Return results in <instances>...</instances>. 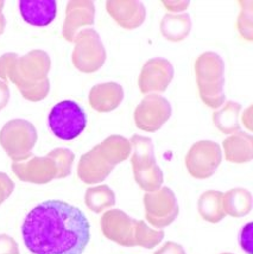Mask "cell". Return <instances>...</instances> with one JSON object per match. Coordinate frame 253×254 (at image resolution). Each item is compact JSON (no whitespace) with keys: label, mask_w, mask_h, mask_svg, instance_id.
Returning <instances> with one entry per match:
<instances>
[{"label":"cell","mask_w":253,"mask_h":254,"mask_svg":"<svg viewBox=\"0 0 253 254\" xmlns=\"http://www.w3.org/2000/svg\"><path fill=\"white\" fill-rule=\"evenodd\" d=\"M22 235L32 254H82L90 240V225L77 207L49 199L26 215Z\"/></svg>","instance_id":"1"},{"label":"cell","mask_w":253,"mask_h":254,"mask_svg":"<svg viewBox=\"0 0 253 254\" xmlns=\"http://www.w3.org/2000/svg\"><path fill=\"white\" fill-rule=\"evenodd\" d=\"M48 124L54 135L61 140L76 139L87 126V114L77 102L64 100L51 108Z\"/></svg>","instance_id":"2"},{"label":"cell","mask_w":253,"mask_h":254,"mask_svg":"<svg viewBox=\"0 0 253 254\" xmlns=\"http://www.w3.org/2000/svg\"><path fill=\"white\" fill-rule=\"evenodd\" d=\"M19 11L30 25L47 26L55 19L57 5L54 0H22Z\"/></svg>","instance_id":"3"},{"label":"cell","mask_w":253,"mask_h":254,"mask_svg":"<svg viewBox=\"0 0 253 254\" xmlns=\"http://www.w3.org/2000/svg\"><path fill=\"white\" fill-rule=\"evenodd\" d=\"M240 245L243 250L246 251L249 254H252V223H248L240 233Z\"/></svg>","instance_id":"4"}]
</instances>
